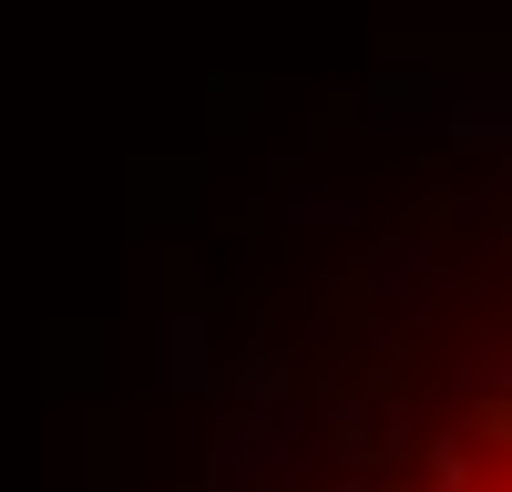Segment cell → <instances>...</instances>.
I'll return each instance as SVG.
<instances>
[{"instance_id":"cell-1","label":"cell","mask_w":512,"mask_h":492,"mask_svg":"<svg viewBox=\"0 0 512 492\" xmlns=\"http://www.w3.org/2000/svg\"><path fill=\"white\" fill-rule=\"evenodd\" d=\"M420 492H512V400L482 410V421L431 462V482H420Z\"/></svg>"}]
</instances>
